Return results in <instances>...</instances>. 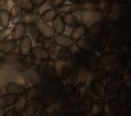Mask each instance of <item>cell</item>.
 Masks as SVG:
<instances>
[{
  "instance_id": "obj_1",
  "label": "cell",
  "mask_w": 131,
  "mask_h": 116,
  "mask_svg": "<svg viewBox=\"0 0 131 116\" xmlns=\"http://www.w3.org/2000/svg\"><path fill=\"white\" fill-rule=\"evenodd\" d=\"M43 77L48 81L54 80L57 77V61L53 59H49L44 65Z\"/></svg>"
},
{
  "instance_id": "obj_2",
  "label": "cell",
  "mask_w": 131,
  "mask_h": 116,
  "mask_svg": "<svg viewBox=\"0 0 131 116\" xmlns=\"http://www.w3.org/2000/svg\"><path fill=\"white\" fill-rule=\"evenodd\" d=\"M37 30H38L40 35H42V38L52 40L55 37L56 34L52 27L47 23H44L43 22H39L35 24Z\"/></svg>"
},
{
  "instance_id": "obj_3",
  "label": "cell",
  "mask_w": 131,
  "mask_h": 116,
  "mask_svg": "<svg viewBox=\"0 0 131 116\" xmlns=\"http://www.w3.org/2000/svg\"><path fill=\"white\" fill-rule=\"evenodd\" d=\"M32 49V40L30 35H25L21 40H19L18 53L22 56L30 55Z\"/></svg>"
},
{
  "instance_id": "obj_4",
  "label": "cell",
  "mask_w": 131,
  "mask_h": 116,
  "mask_svg": "<svg viewBox=\"0 0 131 116\" xmlns=\"http://www.w3.org/2000/svg\"><path fill=\"white\" fill-rule=\"evenodd\" d=\"M6 91L7 94H9V95L20 96L26 93V88L24 85L18 83V82H8L6 86Z\"/></svg>"
},
{
  "instance_id": "obj_5",
  "label": "cell",
  "mask_w": 131,
  "mask_h": 116,
  "mask_svg": "<svg viewBox=\"0 0 131 116\" xmlns=\"http://www.w3.org/2000/svg\"><path fill=\"white\" fill-rule=\"evenodd\" d=\"M30 56L33 58L34 60L39 62H47L50 59V55L39 45L32 47V49L30 51Z\"/></svg>"
},
{
  "instance_id": "obj_6",
  "label": "cell",
  "mask_w": 131,
  "mask_h": 116,
  "mask_svg": "<svg viewBox=\"0 0 131 116\" xmlns=\"http://www.w3.org/2000/svg\"><path fill=\"white\" fill-rule=\"evenodd\" d=\"M27 31L26 25L23 22H19L16 25H15L14 27L12 28V40L14 41H17L21 40L23 37L26 35Z\"/></svg>"
},
{
  "instance_id": "obj_7",
  "label": "cell",
  "mask_w": 131,
  "mask_h": 116,
  "mask_svg": "<svg viewBox=\"0 0 131 116\" xmlns=\"http://www.w3.org/2000/svg\"><path fill=\"white\" fill-rule=\"evenodd\" d=\"M40 13L38 11H32L24 12L21 16V22L27 25H33L38 23L40 21Z\"/></svg>"
},
{
  "instance_id": "obj_8",
  "label": "cell",
  "mask_w": 131,
  "mask_h": 116,
  "mask_svg": "<svg viewBox=\"0 0 131 116\" xmlns=\"http://www.w3.org/2000/svg\"><path fill=\"white\" fill-rule=\"evenodd\" d=\"M55 44L57 46H60L61 48H70L74 44V40L71 38L68 35H66L63 34L61 35H56L55 37L53 38Z\"/></svg>"
},
{
  "instance_id": "obj_9",
  "label": "cell",
  "mask_w": 131,
  "mask_h": 116,
  "mask_svg": "<svg viewBox=\"0 0 131 116\" xmlns=\"http://www.w3.org/2000/svg\"><path fill=\"white\" fill-rule=\"evenodd\" d=\"M45 92L44 89L41 88L39 86H33L32 87H30L29 89L26 90L25 95L27 97V100H31V99H40L43 96H45Z\"/></svg>"
},
{
  "instance_id": "obj_10",
  "label": "cell",
  "mask_w": 131,
  "mask_h": 116,
  "mask_svg": "<svg viewBox=\"0 0 131 116\" xmlns=\"http://www.w3.org/2000/svg\"><path fill=\"white\" fill-rule=\"evenodd\" d=\"M61 75L64 78V80L68 85H71L75 82L76 79V74L74 72L73 68H71L70 66L66 65L64 67H61Z\"/></svg>"
},
{
  "instance_id": "obj_11",
  "label": "cell",
  "mask_w": 131,
  "mask_h": 116,
  "mask_svg": "<svg viewBox=\"0 0 131 116\" xmlns=\"http://www.w3.org/2000/svg\"><path fill=\"white\" fill-rule=\"evenodd\" d=\"M34 63L35 60L33 59V58L30 55L25 56L19 63H17L15 65V69L16 71L20 73L26 72L29 68H31V66L34 64Z\"/></svg>"
},
{
  "instance_id": "obj_12",
  "label": "cell",
  "mask_w": 131,
  "mask_h": 116,
  "mask_svg": "<svg viewBox=\"0 0 131 116\" xmlns=\"http://www.w3.org/2000/svg\"><path fill=\"white\" fill-rule=\"evenodd\" d=\"M25 56L20 55L19 53H10L3 55L2 57V59L3 62V64L6 65H16L17 63L21 60Z\"/></svg>"
},
{
  "instance_id": "obj_13",
  "label": "cell",
  "mask_w": 131,
  "mask_h": 116,
  "mask_svg": "<svg viewBox=\"0 0 131 116\" xmlns=\"http://www.w3.org/2000/svg\"><path fill=\"white\" fill-rule=\"evenodd\" d=\"M26 73L29 82L33 86H39V84L42 82V76L40 75V73L36 69L30 68Z\"/></svg>"
},
{
  "instance_id": "obj_14",
  "label": "cell",
  "mask_w": 131,
  "mask_h": 116,
  "mask_svg": "<svg viewBox=\"0 0 131 116\" xmlns=\"http://www.w3.org/2000/svg\"><path fill=\"white\" fill-rule=\"evenodd\" d=\"M10 17H11V22L12 25H16L17 23L21 22V16H22V10L19 7V5H13L9 11Z\"/></svg>"
},
{
  "instance_id": "obj_15",
  "label": "cell",
  "mask_w": 131,
  "mask_h": 116,
  "mask_svg": "<svg viewBox=\"0 0 131 116\" xmlns=\"http://www.w3.org/2000/svg\"><path fill=\"white\" fill-rule=\"evenodd\" d=\"M39 104V99H31V100H29L26 105V109L25 110V114H26L25 116H34L37 112V110H38Z\"/></svg>"
},
{
  "instance_id": "obj_16",
  "label": "cell",
  "mask_w": 131,
  "mask_h": 116,
  "mask_svg": "<svg viewBox=\"0 0 131 116\" xmlns=\"http://www.w3.org/2000/svg\"><path fill=\"white\" fill-rule=\"evenodd\" d=\"M52 27L53 30H54L55 34H57V35L63 34V32L65 31V29H66V25H65V22H64L61 15L58 14L54 18V20L52 21Z\"/></svg>"
},
{
  "instance_id": "obj_17",
  "label": "cell",
  "mask_w": 131,
  "mask_h": 116,
  "mask_svg": "<svg viewBox=\"0 0 131 116\" xmlns=\"http://www.w3.org/2000/svg\"><path fill=\"white\" fill-rule=\"evenodd\" d=\"M17 48L16 41L10 40H5L3 42L0 43V52L6 55V53H14L15 50Z\"/></svg>"
},
{
  "instance_id": "obj_18",
  "label": "cell",
  "mask_w": 131,
  "mask_h": 116,
  "mask_svg": "<svg viewBox=\"0 0 131 116\" xmlns=\"http://www.w3.org/2000/svg\"><path fill=\"white\" fill-rule=\"evenodd\" d=\"M18 96H13V95H3L0 96V108L5 109L7 107H10L12 105H14Z\"/></svg>"
},
{
  "instance_id": "obj_19",
  "label": "cell",
  "mask_w": 131,
  "mask_h": 116,
  "mask_svg": "<svg viewBox=\"0 0 131 116\" xmlns=\"http://www.w3.org/2000/svg\"><path fill=\"white\" fill-rule=\"evenodd\" d=\"M28 103V100L26 95H22V96H18L17 100L14 104V110L17 114H21L25 112L26 109V105Z\"/></svg>"
},
{
  "instance_id": "obj_20",
  "label": "cell",
  "mask_w": 131,
  "mask_h": 116,
  "mask_svg": "<svg viewBox=\"0 0 131 116\" xmlns=\"http://www.w3.org/2000/svg\"><path fill=\"white\" fill-rule=\"evenodd\" d=\"M57 60L58 62H67L72 58V52L68 48H61L56 53Z\"/></svg>"
},
{
  "instance_id": "obj_21",
  "label": "cell",
  "mask_w": 131,
  "mask_h": 116,
  "mask_svg": "<svg viewBox=\"0 0 131 116\" xmlns=\"http://www.w3.org/2000/svg\"><path fill=\"white\" fill-rule=\"evenodd\" d=\"M57 15H58V12H57V10L50 8V9L45 10L43 12H42V13L40 14V19L42 20L43 22L48 24V22H52Z\"/></svg>"
},
{
  "instance_id": "obj_22",
  "label": "cell",
  "mask_w": 131,
  "mask_h": 116,
  "mask_svg": "<svg viewBox=\"0 0 131 116\" xmlns=\"http://www.w3.org/2000/svg\"><path fill=\"white\" fill-rule=\"evenodd\" d=\"M61 81L59 80V78H56L54 80L49 81L48 83L45 85L44 86V91L46 93H53L57 92V91H59V89L61 88Z\"/></svg>"
},
{
  "instance_id": "obj_23",
  "label": "cell",
  "mask_w": 131,
  "mask_h": 116,
  "mask_svg": "<svg viewBox=\"0 0 131 116\" xmlns=\"http://www.w3.org/2000/svg\"><path fill=\"white\" fill-rule=\"evenodd\" d=\"M11 22L10 13L7 8H1L0 9V26L3 29H6L9 27Z\"/></svg>"
},
{
  "instance_id": "obj_24",
  "label": "cell",
  "mask_w": 131,
  "mask_h": 116,
  "mask_svg": "<svg viewBox=\"0 0 131 116\" xmlns=\"http://www.w3.org/2000/svg\"><path fill=\"white\" fill-rule=\"evenodd\" d=\"M39 42L41 44V47L44 49L49 55H52V53L56 52V46L54 41L53 40H49V39H44V38H41L39 40Z\"/></svg>"
},
{
  "instance_id": "obj_25",
  "label": "cell",
  "mask_w": 131,
  "mask_h": 116,
  "mask_svg": "<svg viewBox=\"0 0 131 116\" xmlns=\"http://www.w3.org/2000/svg\"><path fill=\"white\" fill-rule=\"evenodd\" d=\"M19 7L21 8V10L25 11V12L35 11L34 4L32 3V0H20L18 1Z\"/></svg>"
},
{
  "instance_id": "obj_26",
  "label": "cell",
  "mask_w": 131,
  "mask_h": 116,
  "mask_svg": "<svg viewBox=\"0 0 131 116\" xmlns=\"http://www.w3.org/2000/svg\"><path fill=\"white\" fill-rule=\"evenodd\" d=\"M41 115L42 116H57L58 115V111L52 105L43 106L42 110H41Z\"/></svg>"
},
{
  "instance_id": "obj_27",
  "label": "cell",
  "mask_w": 131,
  "mask_h": 116,
  "mask_svg": "<svg viewBox=\"0 0 131 116\" xmlns=\"http://www.w3.org/2000/svg\"><path fill=\"white\" fill-rule=\"evenodd\" d=\"M65 25H67L69 27H74L76 25V18L72 14H63L62 16Z\"/></svg>"
},
{
  "instance_id": "obj_28",
  "label": "cell",
  "mask_w": 131,
  "mask_h": 116,
  "mask_svg": "<svg viewBox=\"0 0 131 116\" xmlns=\"http://www.w3.org/2000/svg\"><path fill=\"white\" fill-rule=\"evenodd\" d=\"M26 27H27V29H29V32H30V36L32 37V38L34 39L35 40H36V41L39 40V38H40V35H39L38 30H37L35 24L27 25ZM31 37H30V38H31Z\"/></svg>"
},
{
  "instance_id": "obj_29",
  "label": "cell",
  "mask_w": 131,
  "mask_h": 116,
  "mask_svg": "<svg viewBox=\"0 0 131 116\" xmlns=\"http://www.w3.org/2000/svg\"><path fill=\"white\" fill-rule=\"evenodd\" d=\"M12 29L10 27L0 30V43L7 40L8 37L12 35Z\"/></svg>"
},
{
  "instance_id": "obj_30",
  "label": "cell",
  "mask_w": 131,
  "mask_h": 116,
  "mask_svg": "<svg viewBox=\"0 0 131 116\" xmlns=\"http://www.w3.org/2000/svg\"><path fill=\"white\" fill-rule=\"evenodd\" d=\"M46 3H47V5L49 6L51 8H52V9L57 10L61 6L63 5L65 1L64 0H48Z\"/></svg>"
},
{
  "instance_id": "obj_31",
  "label": "cell",
  "mask_w": 131,
  "mask_h": 116,
  "mask_svg": "<svg viewBox=\"0 0 131 116\" xmlns=\"http://www.w3.org/2000/svg\"><path fill=\"white\" fill-rule=\"evenodd\" d=\"M84 27L83 26H79L75 28V30L72 31V40H76V39H79L80 37L84 34Z\"/></svg>"
},
{
  "instance_id": "obj_32",
  "label": "cell",
  "mask_w": 131,
  "mask_h": 116,
  "mask_svg": "<svg viewBox=\"0 0 131 116\" xmlns=\"http://www.w3.org/2000/svg\"><path fill=\"white\" fill-rule=\"evenodd\" d=\"M61 92L63 95H66V96H69L71 95V92H73V87L71 85H66V86H62L61 88Z\"/></svg>"
},
{
  "instance_id": "obj_33",
  "label": "cell",
  "mask_w": 131,
  "mask_h": 116,
  "mask_svg": "<svg viewBox=\"0 0 131 116\" xmlns=\"http://www.w3.org/2000/svg\"><path fill=\"white\" fill-rule=\"evenodd\" d=\"M47 0H32V3L34 4V7H40L43 6L44 3H46Z\"/></svg>"
},
{
  "instance_id": "obj_34",
  "label": "cell",
  "mask_w": 131,
  "mask_h": 116,
  "mask_svg": "<svg viewBox=\"0 0 131 116\" xmlns=\"http://www.w3.org/2000/svg\"><path fill=\"white\" fill-rule=\"evenodd\" d=\"M5 116H18V114L14 110H8L6 111Z\"/></svg>"
},
{
  "instance_id": "obj_35",
  "label": "cell",
  "mask_w": 131,
  "mask_h": 116,
  "mask_svg": "<svg viewBox=\"0 0 131 116\" xmlns=\"http://www.w3.org/2000/svg\"><path fill=\"white\" fill-rule=\"evenodd\" d=\"M5 114H6L5 110L3 108H0V116H5Z\"/></svg>"
},
{
  "instance_id": "obj_36",
  "label": "cell",
  "mask_w": 131,
  "mask_h": 116,
  "mask_svg": "<svg viewBox=\"0 0 131 116\" xmlns=\"http://www.w3.org/2000/svg\"><path fill=\"white\" fill-rule=\"evenodd\" d=\"M3 59H2V57L0 56V70H2L3 68Z\"/></svg>"
},
{
  "instance_id": "obj_37",
  "label": "cell",
  "mask_w": 131,
  "mask_h": 116,
  "mask_svg": "<svg viewBox=\"0 0 131 116\" xmlns=\"http://www.w3.org/2000/svg\"><path fill=\"white\" fill-rule=\"evenodd\" d=\"M21 116H23V115H21Z\"/></svg>"
}]
</instances>
